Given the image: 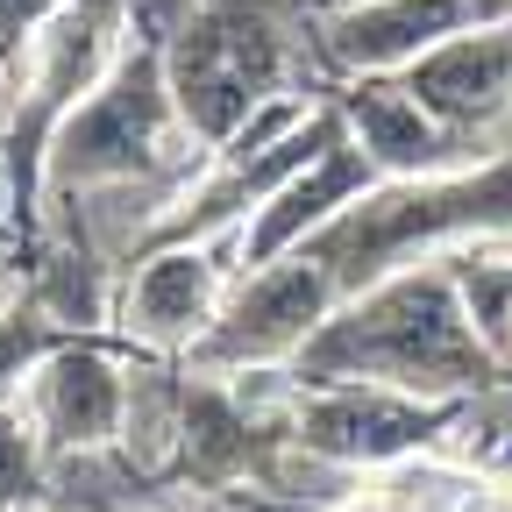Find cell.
<instances>
[{"instance_id":"cell-1","label":"cell","mask_w":512,"mask_h":512,"mask_svg":"<svg viewBox=\"0 0 512 512\" xmlns=\"http://www.w3.org/2000/svg\"><path fill=\"white\" fill-rule=\"evenodd\" d=\"M498 349L477 335V320L463 306L456 264H406L392 278L363 285L342 313H328L292 356L299 384H399L420 399H484L498 384Z\"/></svg>"},{"instance_id":"cell-2","label":"cell","mask_w":512,"mask_h":512,"mask_svg":"<svg viewBox=\"0 0 512 512\" xmlns=\"http://www.w3.org/2000/svg\"><path fill=\"white\" fill-rule=\"evenodd\" d=\"M491 228H512V157L491 164V171L384 178L363 200H349L328 228H313L299 249L328 264L342 299H356L363 285L406 271L420 249L470 242V235H491Z\"/></svg>"},{"instance_id":"cell-3","label":"cell","mask_w":512,"mask_h":512,"mask_svg":"<svg viewBox=\"0 0 512 512\" xmlns=\"http://www.w3.org/2000/svg\"><path fill=\"white\" fill-rule=\"evenodd\" d=\"M178 143H200L178 114L171 72H164V43L136 36L121 50L114 72L57 121L50 136V164H43V192L79 200V192H114L178 164Z\"/></svg>"},{"instance_id":"cell-4","label":"cell","mask_w":512,"mask_h":512,"mask_svg":"<svg viewBox=\"0 0 512 512\" xmlns=\"http://www.w3.org/2000/svg\"><path fill=\"white\" fill-rule=\"evenodd\" d=\"M121 29L128 0H57L43 15V29L15 50V121H8V150H0V178H8V207L22 214V228L43 207V164H50V136L128 50Z\"/></svg>"},{"instance_id":"cell-5","label":"cell","mask_w":512,"mask_h":512,"mask_svg":"<svg viewBox=\"0 0 512 512\" xmlns=\"http://www.w3.org/2000/svg\"><path fill=\"white\" fill-rule=\"evenodd\" d=\"M164 72H171V93L192 136L235 143L249 114L285 79V36H278L271 0H207V8H192L164 43Z\"/></svg>"},{"instance_id":"cell-6","label":"cell","mask_w":512,"mask_h":512,"mask_svg":"<svg viewBox=\"0 0 512 512\" xmlns=\"http://www.w3.org/2000/svg\"><path fill=\"white\" fill-rule=\"evenodd\" d=\"M342 285L328 278V264L306 249H285L271 256V264H256L235 299H221L214 328L192 342V370H256V363H292L306 349V335L320 328V320L335 313Z\"/></svg>"},{"instance_id":"cell-7","label":"cell","mask_w":512,"mask_h":512,"mask_svg":"<svg viewBox=\"0 0 512 512\" xmlns=\"http://www.w3.org/2000/svg\"><path fill=\"white\" fill-rule=\"evenodd\" d=\"M448 420H456L448 399H420V392H399V384L349 377V384H299L285 434L320 463L377 470V463H399L406 448L434 441Z\"/></svg>"},{"instance_id":"cell-8","label":"cell","mask_w":512,"mask_h":512,"mask_svg":"<svg viewBox=\"0 0 512 512\" xmlns=\"http://www.w3.org/2000/svg\"><path fill=\"white\" fill-rule=\"evenodd\" d=\"M242 249V228L207 235V242H157L143 249L136 278L121 285L114 320L128 342H150V349H192L214 313H221V256Z\"/></svg>"},{"instance_id":"cell-9","label":"cell","mask_w":512,"mask_h":512,"mask_svg":"<svg viewBox=\"0 0 512 512\" xmlns=\"http://www.w3.org/2000/svg\"><path fill=\"white\" fill-rule=\"evenodd\" d=\"M491 15H512L498 0H342L320 22V57L349 79H377V72H406L434 43L463 36Z\"/></svg>"},{"instance_id":"cell-10","label":"cell","mask_w":512,"mask_h":512,"mask_svg":"<svg viewBox=\"0 0 512 512\" xmlns=\"http://www.w3.org/2000/svg\"><path fill=\"white\" fill-rule=\"evenodd\" d=\"M29 420L57 456H93L128 420V377L100 342H57L29 370Z\"/></svg>"},{"instance_id":"cell-11","label":"cell","mask_w":512,"mask_h":512,"mask_svg":"<svg viewBox=\"0 0 512 512\" xmlns=\"http://www.w3.org/2000/svg\"><path fill=\"white\" fill-rule=\"evenodd\" d=\"M406 86L427 100L434 121H448L456 136H491L498 121H512V15H491L463 36L434 43L420 64H406Z\"/></svg>"},{"instance_id":"cell-12","label":"cell","mask_w":512,"mask_h":512,"mask_svg":"<svg viewBox=\"0 0 512 512\" xmlns=\"http://www.w3.org/2000/svg\"><path fill=\"white\" fill-rule=\"evenodd\" d=\"M349 136L363 143V157L384 178H427V171H456L463 136L448 121L427 114V100L406 86V72H377V79H349V93L335 100Z\"/></svg>"},{"instance_id":"cell-13","label":"cell","mask_w":512,"mask_h":512,"mask_svg":"<svg viewBox=\"0 0 512 512\" xmlns=\"http://www.w3.org/2000/svg\"><path fill=\"white\" fill-rule=\"evenodd\" d=\"M370 185H384V171L363 157V143H356V136H342L328 157H313L299 178H285L271 200L242 221V264H271V256L299 249L313 228H328L349 200H363Z\"/></svg>"},{"instance_id":"cell-14","label":"cell","mask_w":512,"mask_h":512,"mask_svg":"<svg viewBox=\"0 0 512 512\" xmlns=\"http://www.w3.org/2000/svg\"><path fill=\"white\" fill-rule=\"evenodd\" d=\"M178 463L200 484H235L271 463V420H256L221 370H192L178 406Z\"/></svg>"},{"instance_id":"cell-15","label":"cell","mask_w":512,"mask_h":512,"mask_svg":"<svg viewBox=\"0 0 512 512\" xmlns=\"http://www.w3.org/2000/svg\"><path fill=\"white\" fill-rule=\"evenodd\" d=\"M36 477H43V434L29 406L0 399V512H22L36 498Z\"/></svg>"},{"instance_id":"cell-16","label":"cell","mask_w":512,"mask_h":512,"mask_svg":"<svg viewBox=\"0 0 512 512\" xmlns=\"http://www.w3.org/2000/svg\"><path fill=\"white\" fill-rule=\"evenodd\" d=\"M463 285V306L477 320V335L505 356V320H512V264H491V256H448Z\"/></svg>"},{"instance_id":"cell-17","label":"cell","mask_w":512,"mask_h":512,"mask_svg":"<svg viewBox=\"0 0 512 512\" xmlns=\"http://www.w3.org/2000/svg\"><path fill=\"white\" fill-rule=\"evenodd\" d=\"M50 349H57V335H50L43 306H0V392H8L15 377H29Z\"/></svg>"},{"instance_id":"cell-18","label":"cell","mask_w":512,"mask_h":512,"mask_svg":"<svg viewBox=\"0 0 512 512\" xmlns=\"http://www.w3.org/2000/svg\"><path fill=\"white\" fill-rule=\"evenodd\" d=\"M50 8H57V0H0V50L15 57V50L43 29V15H50Z\"/></svg>"},{"instance_id":"cell-19","label":"cell","mask_w":512,"mask_h":512,"mask_svg":"<svg viewBox=\"0 0 512 512\" xmlns=\"http://www.w3.org/2000/svg\"><path fill=\"white\" fill-rule=\"evenodd\" d=\"M505 363H512V320H505Z\"/></svg>"},{"instance_id":"cell-20","label":"cell","mask_w":512,"mask_h":512,"mask_svg":"<svg viewBox=\"0 0 512 512\" xmlns=\"http://www.w3.org/2000/svg\"><path fill=\"white\" fill-rule=\"evenodd\" d=\"M0 64H15V57H8V50H0Z\"/></svg>"},{"instance_id":"cell-21","label":"cell","mask_w":512,"mask_h":512,"mask_svg":"<svg viewBox=\"0 0 512 512\" xmlns=\"http://www.w3.org/2000/svg\"><path fill=\"white\" fill-rule=\"evenodd\" d=\"M498 8H512V0H498Z\"/></svg>"}]
</instances>
